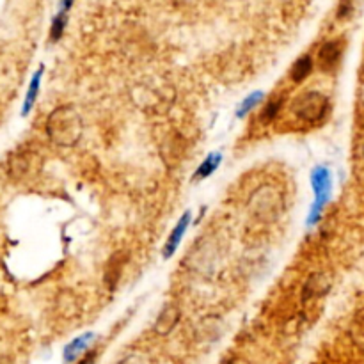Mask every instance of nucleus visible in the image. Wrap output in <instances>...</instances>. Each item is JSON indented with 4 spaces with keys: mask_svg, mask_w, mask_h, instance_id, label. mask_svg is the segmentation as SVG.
<instances>
[{
    "mask_svg": "<svg viewBox=\"0 0 364 364\" xmlns=\"http://www.w3.org/2000/svg\"><path fill=\"white\" fill-rule=\"evenodd\" d=\"M94 338H96L94 332H84V334L77 336L73 342H70L68 345H66V349H64V353H63L64 363H73L77 357H80L84 352H87V349H89L91 343L94 342Z\"/></svg>",
    "mask_w": 364,
    "mask_h": 364,
    "instance_id": "9",
    "label": "nucleus"
},
{
    "mask_svg": "<svg viewBox=\"0 0 364 364\" xmlns=\"http://www.w3.org/2000/svg\"><path fill=\"white\" fill-rule=\"evenodd\" d=\"M249 210L256 219L263 222H272L279 217L282 210V195L272 185L259 187L249 200Z\"/></svg>",
    "mask_w": 364,
    "mask_h": 364,
    "instance_id": "3",
    "label": "nucleus"
},
{
    "mask_svg": "<svg viewBox=\"0 0 364 364\" xmlns=\"http://www.w3.org/2000/svg\"><path fill=\"white\" fill-rule=\"evenodd\" d=\"M82 119L72 105L57 107L46 119V136L57 146H75L82 137Z\"/></svg>",
    "mask_w": 364,
    "mask_h": 364,
    "instance_id": "1",
    "label": "nucleus"
},
{
    "mask_svg": "<svg viewBox=\"0 0 364 364\" xmlns=\"http://www.w3.org/2000/svg\"><path fill=\"white\" fill-rule=\"evenodd\" d=\"M94 359H96V352H87L79 364H94Z\"/></svg>",
    "mask_w": 364,
    "mask_h": 364,
    "instance_id": "18",
    "label": "nucleus"
},
{
    "mask_svg": "<svg viewBox=\"0 0 364 364\" xmlns=\"http://www.w3.org/2000/svg\"><path fill=\"white\" fill-rule=\"evenodd\" d=\"M64 27H66V15H64V13H60V15L57 16V18L53 20V23H52V39H53V41H57V39L63 36Z\"/></svg>",
    "mask_w": 364,
    "mask_h": 364,
    "instance_id": "16",
    "label": "nucleus"
},
{
    "mask_svg": "<svg viewBox=\"0 0 364 364\" xmlns=\"http://www.w3.org/2000/svg\"><path fill=\"white\" fill-rule=\"evenodd\" d=\"M178 320H180V309H178L174 304L165 306V308L160 311V315H158L157 322H155V330H157V334L165 336V334H169V332H173Z\"/></svg>",
    "mask_w": 364,
    "mask_h": 364,
    "instance_id": "8",
    "label": "nucleus"
},
{
    "mask_svg": "<svg viewBox=\"0 0 364 364\" xmlns=\"http://www.w3.org/2000/svg\"><path fill=\"white\" fill-rule=\"evenodd\" d=\"M311 188L315 192V201H313L311 208H309L308 221H306V224L309 228L318 224L323 210H325L327 203H329L330 190H332V178H330V173L327 167L316 165L315 169L311 171Z\"/></svg>",
    "mask_w": 364,
    "mask_h": 364,
    "instance_id": "4",
    "label": "nucleus"
},
{
    "mask_svg": "<svg viewBox=\"0 0 364 364\" xmlns=\"http://www.w3.org/2000/svg\"><path fill=\"white\" fill-rule=\"evenodd\" d=\"M30 160L32 153H15L9 158V173L15 180H23L30 173Z\"/></svg>",
    "mask_w": 364,
    "mask_h": 364,
    "instance_id": "10",
    "label": "nucleus"
},
{
    "mask_svg": "<svg viewBox=\"0 0 364 364\" xmlns=\"http://www.w3.org/2000/svg\"><path fill=\"white\" fill-rule=\"evenodd\" d=\"M330 286H332V282H330L329 274H325V272H313V274L306 279L304 288H302V302L316 301L320 297L327 295Z\"/></svg>",
    "mask_w": 364,
    "mask_h": 364,
    "instance_id": "5",
    "label": "nucleus"
},
{
    "mask_svg": "<svg viewBox=\"0 0 364 364\" xmlns=\"http://www.w3.org/2000/svg\"><path fill=\"white\" fill-rule=\"evenodd\" d=\"M263 98H265V93H263V91H254V93L249 94L247 98H244V102L240 103V107H238L237 110V117H240L242 119V117L247 116L251 110H254L256 107L263 102Z\"/></svg>",
    "mask_w": 364,
    "mask_h": 364,
    "instance_id": "14",
    "label": "nucleus"
},
{
    "mask_svg": "<svg viewBox=\"0 0 364 364\" xmlns=\"http://www.w3.org/2000/svg\"><path fill=\"white\" fill-rule=\"evenodd\" d=\"M343 56V43L339 39H332V41H327L325 45H322L318 52V66L322 72L330 73L334 72L336 68L342 63Z\"/></svg>",
    "mask_w": 364,
    "mask_h": 364,
    "instance_id": "6",
    "label": "nucleus"
},
{
    "mask_svg": "<svg viewBox=\"0 0 364 364\" xmlns=\"http://www.w3.org/2000/svg\"><path fill=\"white\" fill-rule=\"evenodd\" d=\"M117 364H139V360H137V357H124Z\"/></svg>",
    "mask_w": 364,
    "mask_h": 364,
    "instance_id": "20",
    "label": "nucleus"
},
{
    "mask_svg": "<svg viewBox=\"0 0 364 364\" xmlns=\"http://www.w3.org/2000/svg\"><path fill=\"white\" fill-rule=\"evenodd\" d=\"M43 73H45V70L41 68L38 70V72L32 75V79H30V86L29 89H27V94H25V102H23V109H22V114L23 116H27V114L32 110V107L36 105V100H38V94H39V89H41V80H43Z\"/></svg>",
    "mask_w": 364,
    "mask_h": 364,
    "instance_id": "12",
    "label": "nucleus"
},
{
    "mask_svg": "<svg viewBox=\"0 0 364 364\" xmlns=\"http://www.w3.org/2000/svg\"><path fill=\"white\" fill-rule=\"evenodd\" d=\"M192 222V212H185L183 215L180 217V221L176 222V226L173 228V231H171V235L167 237V242H165L164 245V258L169 259L171 256L174 254V252L178 251V247H180L181 240H183L185 233H187L188 226H190Z\"/></svg>",
    "mask_w": 364,
    "mask_h": 364,
    "instance_id": "7",
    "label": "nucleus"
},
{
    "mask_svg": "<svg viewBox=\"0 0 364 364\" xmlns=\"http://www.w3.org/2000/svg\"><path fill=\"white\" fill-rule=\"evenodd\" d=\"M352 2L353 0H342V6H339V16H346L350 13V9H352Z\"/></svg>",
    "mask_w": 364,
    "mask_h": 364,
    "instance_id": "17",
    "label": "nucleus"
},
{
    "mask_svg": "<svg viewBox=\"0 0 364 364\" xmlns=\"http://www.w3.org/2000/svg\"><path fill=\"white\" fill-rule=\"evenodd\" d=\"M0 364H9V363L6 359H2V360H0Z\"/></svg>",
    "mask_w": 364,
    "mask_h": 364,
    "instance_id": "21",
    "label": "nucleus"
},
{
    "mask_svg": "<svg viewBox=\"0 0 364 364\" xmlns=\"http://www.w3.org/2000/svg\"><path fill=\"white\" fill-rule=\"evenodd\" d=\"M221 164H222V155L219 153V151H215V153H210L207 158H204L203 162H201L200 165H197V169H195L192 180H194V181L207 180V178H210L212 174H214L215 171L219 169V165H221Z\"/></svg>",
    "mask_w": 364,
    "mask_h": 364,
    "instance_id": "11",
    "label": "nucleus"
},
{
    "mask_svg": "<svg viewBox=\"0 0 364 364\" xmlns=\"http://www.w3.org/2000/svg\"><path fill=\"white\" fill-rule=\"evenodd\" d=\"M356 325H357V329H359L360 332H363V338H364V309L359 313V315H357Z\"/></svg>",
    "mask_w": 364,
    "mask_h": 364,
    "instance_id": "19",
    "label": "nucleus"
},
{
    "mask_svg": "<svg viewBox=\"0 0 364 364\" xmlns=\"http://www.w3.org/2000/svg\"><path fill=\"white\" fill-rule=\"evenodd\" d=\"M313 66H315V64H313L311 56H302L301 59L297 60V63L292 66L290 77H292V80L295 84L304 82V80L313 73Z\"/></svg>",
    "mask_w": 364,
    "mask_h": 364,
    "instance_id": "13",
    "label": "nucleus"
},
{
    "mask_svg": "<svg viewBox=\"0 0 364 364\" xmlns=\"http://www.w3.org/2000/svg\"><path fill=\"white\" fill-rule=\"evenodd\" d=\"M281 107H282V98L281 96H275L272 100H268V103L265 105V109L261 110V123L268 124L278 117V114L281 112Z\"/></svg>",
    "mask_w": 364,
    "mask_h": 364,
    "instance_id": "15",
    "label": "nucleus"
},
{
    "mask_svg": "<svg viewBox=\"0 0 364 364\" xmlns=\"http://www.w3.org/2000/svg\"><path fill=\"white\" fill-rule=\"evenodd\" d=\"M292 112L301 123L318 126L330 112V102L325 94L318 91H306L292 102Z\"/></svg>",
    "mask_w": 364,
    "mask_h": 364,
    "instance_id": "2",
    "label": "nucleus"
}]
</instances>
